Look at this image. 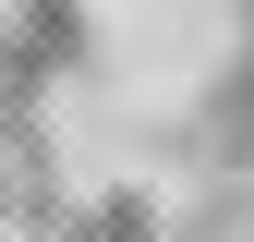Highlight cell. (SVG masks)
<instances>
[{"label": "cell", "mask_w": 254, "mask_h": 242, "mask_svg": "<svg viewBox=\"0 0 254 242\" xmlns=\"http://www.w3.org/2000/svg\"><path fill=\"white\" fill-rule=\"evenodd\" d=\"M182 158H194L206 182H254V49L230 37V60L206 73L194 121H182Z\"/></svg>", "instance_id": "1"}, {"label": "cell", "mask_w": 254, "mask_h": 242, "mask_svg": "<svg viewBox=\"0 0 254 242\" xmlns=\"http://www.w3.org/2000/svg\"><path fill=\"white\" fill-rule=\"evenodd\" d=\"M0 12L24 24V49L49 60V85H73L85 60H97V24H85V0H0Z\"/></svg>", "instance_id": "3"}, {"label": "cell", "mask_w": 254, "mask_h": 242, "mask_svg": "<svg viewBox=\"0 0 254 242\" xmlns=\"http://www.w3.org/2000/svg\"><path fill=\"white\" fill-rule=\"evenodd\" d=\"M37 242H170V218H157V194H133V182H97V194H73Z\"/></svg>", "instance_id": "2"}]
</instances>
